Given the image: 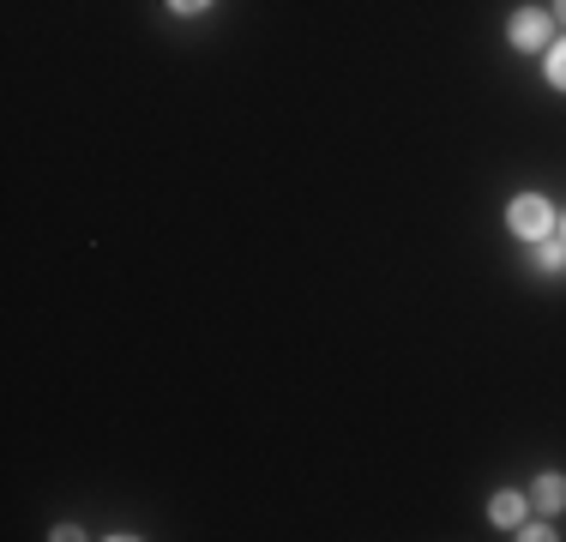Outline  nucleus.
I'll list each match as a JSON object with an SVG mask.
<instances>
[{"mask_svg": "<svg viewBox=\"0 0 566 542\" xmlns=\"http://www.w3.org/2000/svg\"><path fill=\"white\" fill-rule=\"evenodd\" d=\"M489 512H494V524H518V519H524L518 494H494V507H489Z\"/></svg>", "mask_w": 566, "mask_h": 542, "instance_id": "4", "label": "nucleus"}, {"mask_svg": "<svg viewBox=\"0 0 566 542\" xmlns=\"http://www.w3.org/2000/svg\"><path fill=\"white\" fill-rule=\"evenodd\" d=\"M560 19H566V0H560Z\"/></svg>", "mask_w": 566, "mask_h": 542, "instance_id": "7", "label": "nucleus"}, {"mask_svg": "<svg viewBox=\"0 0 566 542\" xmlns=\"http://www.w3.org/2000/svg\"><path fill=\"white\" fill-rule=\"evenodd\" d=\"M548 79H555V85L566 91V43H560V49H548Z\"/></svg>", "mask_w": 566, "mask_h": 542, "instance_id": "5", "label": "nucleus"}, {"mask_svg": "<svg viewBox=\"0 0 566 542\" xmlns=\"http://www.w3.org/2000/svg\"><path fill=\"white\" fill-rule=\"evenodd\" d=\"M506 223H512V229H518V236H524V241H543V236H548V223H555V211H548V199H536V194H524V199H518V206H512V211H506Z\"/></svg>", "mask_w": 566, "mask_h": 542, "instance_id": "1", "label": "nucleus"}, {"mask_svg": "<svg viewBox=\"0 0 566 542\" xmlns=\"http://www.w3.org/2000/svg\"><path fill=\"white\" fill-rule=\"evenodd\" d=\"M512 43H518V49H543L548 43V19H543V12H518V19H512Z\"/></svg>", "mask_w": 566, "mask_h": 542, "instance_id": "2", "label": "nucleus"}, {"mask_svg": "<svg viewBox=\"0 0 566 542\" xmlns=\"http://www.w3.org/2000/svg\"><path fill=\"white\" fill-rule=\"evenodd\" d=\"M536 507H543V512L566 507V482L560 477H543V482H536Z\"/></svg>", "mask_w": 566, "mask_h": 542, "instance_id": "3", "label": "nucleus"}, {"mask_svg": "<svg viewBox=\"0 0 566 542\" xmlns=\"http://www.w3.org/2000/svg\"><path fill=\"white\" fill-rule=\"evenodd\" d=\"M169 7H175V12H199L206 0H169Z\"/></svg>", "mask_w": 566, "mask_h": 542, "instance_id": "6", "label": "nucleus"}]
</instances>
